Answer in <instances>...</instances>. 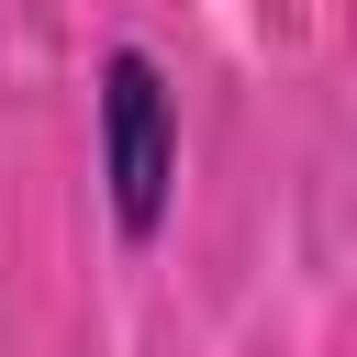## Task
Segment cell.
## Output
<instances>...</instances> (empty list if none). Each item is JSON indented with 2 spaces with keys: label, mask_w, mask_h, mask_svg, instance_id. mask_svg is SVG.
Listing matches in <instances>:
<instances>
[{
  "label": "cell",
  "mask_w": 357,
  "mask_h": 357,
  "mask_svg": "<svg viewBox=\"0 0 357 357\" xmlns=\"http://www.w3.org/2000/svg\"><path fill=\"white\" fill-rule=\"evenodd\" d=\"M100 190H112V234L156 245V223L178 201V100L145 45L100 56Z\"/></svg>",
  "instance_id": "6da1fadb"
}]
</instances>
